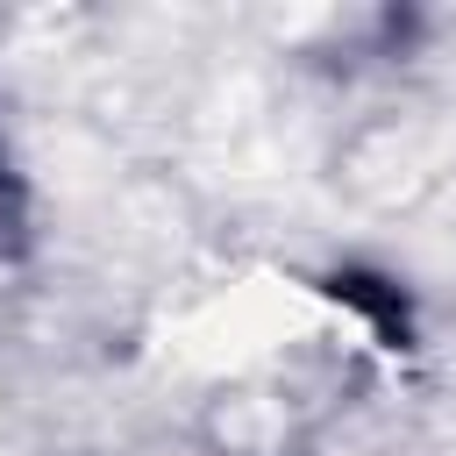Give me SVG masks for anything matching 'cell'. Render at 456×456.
<instances>
[{"instance_id":"obj_1","label":"cell","mask_w":456,"mask_h":456,"mask_svg":"<svg viewBox=\"0 0 456 456\" xmlns=\"http://www.w3.org/2000/svg\"><path fill=\"white\" fill-rule=\"evenodd\" d=\"M7 228H14V192H7V164H0V242H7Z\"/></svg>"}]
</instances>
